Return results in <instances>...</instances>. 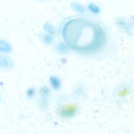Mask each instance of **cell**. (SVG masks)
<instances>
[{
	"label": "cell",
	"mask_w": 134,
	"mask_h": 134,
	"mask_svg": "<svg viewBox=\"0 0 134 134\" xmlns=\"http://www.w3.org/2000/svg\"><path fill=\"white\" fill-rule=\"evenodd\" d=\"M2 59L4 61V62L3 61H2V66H7L8 65V61L7 60V59H5V58H4L3 57H2Z\"/></svg>",
	"instance_id": "ba28073f"
},
{
	"label": "cell",
	"mask_w": 134,
	"mask_h": 134,
	"mask_svg": "<svg viewBox=\"0 0 134 134\" xmlns=\"http://www.w3.org/2000/svg\"><path fill=\"white\" fill-rule=\"evenodd\" d=\"M50 82L52 87L55 89H59L61 86L59 80L57 77L52 76L50 78Z\"/></svg>",
	"instance_id": "3957f363"
},
{
	"label": "cell",
	"mask_w": 134,
	"mask_h": 134,
	"mask_svg": "<svg viewBox=\"0 0 134 134\" xmlns=\"http://www.w3.org/2000/svg\"><path fill=\"white\" fill-rule=\"evenodd\" d=\"M50 38L49 36H45L44 39L45 41L46 42H48L50 40Z\"/></svg>",
	"instance_id": "9c48e42d"
},
{
	"label": "cell",
	"mask_w": 134,
	"mask_h": 134,
	"mask_svg": "<svg viewBox=\"0 0 134 134\" xmlns=\"http://www.w3.org/2000/svg\"><path fill=\"white\" fill-rule=\"evenodd\" d=\"M63 35L67 45L81 52L93 53L99 51L105 45L106 37L100 25L89 19L76 18L64 26Z\"/></svg>",
	"instance_id": "6da1fadb"
},
{
	"label": "cell",
	"mask_w": 134,
	"mask_h": 134,
	"mask_svg": "<svg viewBox=\"0 0 134 134\" xmlns=\"http://www.w3.org/2000/svg\"><path fill=\"white\" fill-rule=\"evenodd\" d=\"M129 92V90L126 88L124 89L123 91L119 93V94L120 96H123L125 95Z\"/></svg>",
	"instance_id": "52a82bcc"
},
{
	"label": "cell",
	"mask_w": 134,
	"mask_h": 134,
	"mask_svg": "<svg viewBox=\"0 0 134 134\" xmlns=\"http://www.w3.org/2000/svg\"><path fill=\"white\" fill-rule=\"evenodd\" d=\"M41 93L44 95H47L49 93L48 89L46 87H43L40 90Z\"/></svg>",
	"instance_id": "5b68a950"
},
{
	"label": "cell",
	"mask_w": 134,
	"mask_h": 134,
	"mask_svg": "<svg viewBox=\"0 0 134 134\" xmlns=\"http://www.w3.org/2000/svg\"><path fill=\"white\" fill-rule=\"evenodd\" d=\"M77 109V107L75 104L72 103L66 104L61 108L60 115L64 118L71 117L76 114Z\"/></svg>",
	"instance_id": "7a4b0ae2"
},
{
	"label": "cell",
	"mask_w": 134,
	"mask_h": 134,
	"mask_svg": "<svg viewBox=\"0 0 134 134\" xmlns=\"http://www.w3.org/2000/svg\"><path fill=\"white\" fill-rule=\"evenodd\" d=\"M34 94L35 91L33 88H30L27 91V95L29 97H31L33 96Z\"/></svg>",
	"instance_id": "8992f818"
},
{
	"label": "cell",
	"mask_w": 134,
	"mask_h": 134,
	"mask_svg": "<svg viewBox=\"0 0 134 134\" xmlns=\"http://www.w3.org/2000/svg\"><path fill=\"white\" fill-rule=\"evenodd\" d=\"M88 8L91 11L94 13H97L99 12V9L94 4H90L88 6Z\"/></svg>",
	"instance_id": "277c9868"
}]
</instances>
